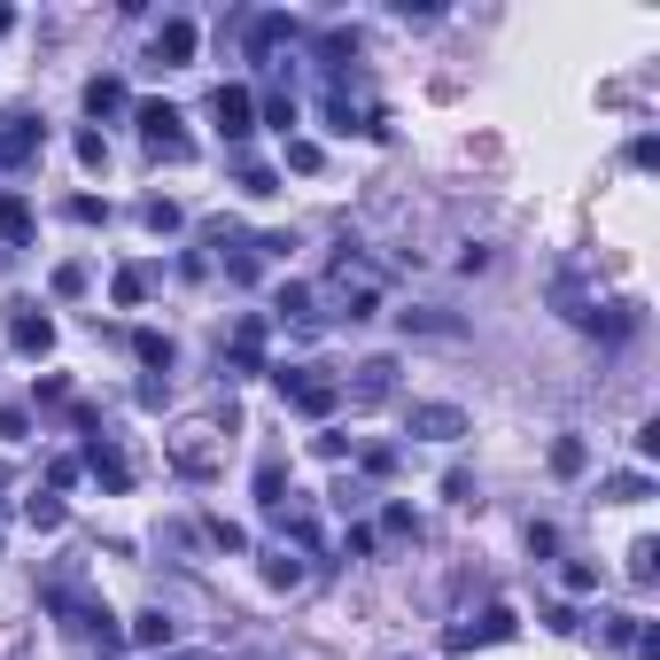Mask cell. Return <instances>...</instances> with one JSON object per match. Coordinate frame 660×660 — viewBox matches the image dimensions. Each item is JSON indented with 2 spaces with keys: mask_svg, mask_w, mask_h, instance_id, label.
<instances>
[{
  "mask_svg": "<svg viewBox=\"0 0 660 660\" xmlns=\"http://www.w3.org/2000/svg\"><path fill=\"white\" fill-rule=\"evenodd\" d=\"M9 343H16L24 358H47V350H55V319H47L39 303H9Z\"/></svg>",
  "mask_w": 660,
  "mask_h": 660,
  "instance_id": "cell-1",
  "label": "cell"
},
{
  "mask_svg": "<svg viewBox=\"0 0 660 660\" xmlns=\"http://www.w3.org/2000/svg\"><path fill=\"white\" fill-rule=\"evenodd\" d=\"M412 436H428V443H459V436H466V412H459V404H412Z\"/></svg>",
  "mask_w": 660,
  "mask_h": 660,
  "instance_id": "cell-6",
  "label": "cell"
},
{
  "mask_svg": "<svg viewBox=\"0 0 660 660\" xmlns=\"http://www.w3.org/2000/svg\"><path fill=\"white\" fill-rule=\"evenodd\" d=\"M32 155H39V125L9 117V125H0V172H24Z\"/></svg>",
  "mask_w": 660,
  "mask_h": 660,
  "instance_id": "cell-8",
  "label": "cell"
},
{
  "mask_svg": "<svg viewBox=\"0 0 660 660\" xmlns=\"http://www.w3.org/2000/svg\"><path fill=\"white\" fill-rule=\"evenodd\" d=\"M273 381H280V396H296V404L311 412V420H326V412H335V404H343V389H335V381H311L303 366H280Z\"/></svg>",
  "mask_w": 660,
  "mask_h": 660,
  "instance_id": "cell-2",
  "label": "cell"
},
{
  "mask_svg": "<svg viewBox=\"0 0 660 660\" xmlns=\"http://www.w3.org/2000/svg\"><path fill=\"white\" fill-rule=\"evenodd\" d=\"M140 218H148V225H155V233H172V225H180V202H148V210H140Z\"/></svg>",
  "mask_w": 660,
  "mask_h": 660,
  "instance_id": "cell-27",
  "label": "cell"
},
{
  "mask_svg": "<svg viewBox=\"0 0 660 660\" xmlns=\"http://www.w3.org/2000/svg\"><path fill=\"white\" fill-rule=\"evenodd\" d=\"M24 521H32L39 536H55V529L70 521V506H62V498H32V506H24Z\"/></svg>",
  "mask_w": 660,
  "mask_h": 660,
  "instance_id": "cell-15",
  "label": "cell"
},
{
  "mask_svg": "<svg viewBox=\"0 0 660 660\" xmlns=\"http://www.w3.org/2000/svg\"><path fill=\"white\" fill-rule=\"evenodd\" d=\"M389 373H396L389 358H366L358 381H350V404H381V396H389Z\"/></svg>",
  "mask_w": 660,
  "mask_h": 660,
  "instance_id": "cell-10",
  "label": "cell"
},
{
  "mask_svg": "<svg viewBox=\"0 0 660 660\" xmlns=\"http://www.w3.org/2000/svg\"><path fill=\"white\" fill-rule=\"evenodd\" d=\"M288 163L296 172H319V140H288Z\"/></svg>",
  "mask_w": 660,
  "mask_h": 660,
  "instance_id": "cell-28",
  "label": "cell"
},
{
  "mask_svg": "<svg viewBox=\"0 0 660 660\" xmlns=\"http://www.w3.org/2000/svg\"><path fill=\"white\" fill-rule=\"evenodd\" d=\"M132 350H140V366H172V343H163L155 326H140V335H132Z\"/></svg>",
  "mask_w": 660,
  "mask_h": 660,
  "instance_id": "cell-20",
  "label": "cell"
},
{
  "mask_svg": "<svg viewBox=\"0 0 660 660\" xmlns=\"http://www.w3.org/2000/svg\"><path fill=\"white\" fill-rule=\"evenodd\" d=\"M195 39H202V32H195L187 16H163V24H155V62H163V70L195 62Z\"/></svg>",
  "mask_w": 660,
  "mask_h": 660,
  "instance_id": "cell-7",
  "label": "cell"
},
{
  "mask_svg": "<svg viewBox=\"0 0 660 660\" xmlns=\"http://www.w3.org/2000/svg\"><path fill=\"white\" fill-rule=\"evenodd\" d=\"M233 358L250 366V373L265 366V326H257V319H250V326H241V335H233Z\"/></svg>",
  "mask_w": 660,
  "mask_h": 660,
  "instance_id": "cell-19",
  "label": "cell"
},
{
  "mask_svg": "<svg viewBox=\"0 0 660 660\" xmlns=\"http://www.w3.org/2000/svg\"><path fill=\"white\" fill-rule=\"evenodd\" d=\"M155 660H187V652H155Z\"/></svg>",
  "mask_w": 660,
  "mask_h": 660,
  "instance_id": "cell-31",
  "label": "cell"
},
{
  "mask_svg": "<svg viewBox=\"0 0 660 660\" xmlns=\"http://www.w3.org/2000/svg\"><path fill=\"white\" fill-rule=\"evenodd\" d=\"M280 489H288V474L265 459V466H257V498H265V506H280Z\"/></svg>",
  "mask_w": 660,
  "mask_h": 660,
  "instance_id": "cell-24",
  "label": "cell"
},
{
  "mask_svg": "<svg viewBox=\"0 0 660 660\" xmlns=\"http://www.w3.org/2000/svg\"><path fill=\"white\" fill-rule=\"evenodd\" d=\"M148 288H155V273H148V265H125V273L109 280V296H117L125 311H132V303H148Z\"/></svg>",
  "mask_w": 660,
  "mask_h": 660,
  "instance_id": "cell-11",
  "label": "cell"
},
{
  "mask_svg": "<svg viewBox=\"0 0 660 660\" xmlns=\"http://www.w3.org/2000/svg\"><path fill=\"white\" fill-rule=\"evenodd\" d=\"M606 498H622V506H637V498H645V474H614V482H606Z\"/></svg>",
  "mask_w": 660,
  "mask_h": 660,
  "instance_id": "cell-25",
  "label": "cell"
},
{
  "mask_svg": "<svg viewBox=\"0 0 660 660\" xmlns=\"http://www.w3.org/2000/svg\"><path fill=\"white\" fill-rule=\"evenodd\" d=\"M559 583H567V591H575V599H583V591H599V567H583V559H575V567H567V575H559Z\"/></svg>",
  "mask_w": 660,
  "mask_h": 660,
  "instance_id": "cell-26",
  "label": "cell"
},
{
  "mask_svg": "<svg viewBox=\"0 0 660 660\" xmlns=\"http://www.w3.org/2000/svg\"><path fill=\"white\" fill-rule=\"evenodd\" d=\"M404 326H420V335H459V319H443V311H404Z\"/></svg>",
  "mask_w": 660,
  "mask_h": 660,
  "instance_id": "cell-22",
  "label": "cell"
},
{
  "mask_svg": "<svg viewBox=\"0 0 660 660\" xmlns=\"http://www.w3.org/2000/svg\"><path fill=\"white\" fill-rule=\"evenodd\" d=\"M210 117H218L225 140H250V132H257V102H250V86H218V94H210Z\"/></svg>",
  "mask_w": 660,
  "mask_h": 660,
  "instance_id": "cell-3",
  "label": "cell"
},
{
  "mask_svg": "<svg viewBox=\"0 0 660 660\" xmlns=\"http://www.w3.org/2000/svg\"><path fill=\"white\" fill-rule=\"evenodd\" d=\"M583 466H591L583 436H559V443H552V474H583Z\"/></svg>",
  "mask_w": 660,
  "mask_h": 660,
  "instance_id": "cell-16",
  "label": "cell"
},
{
  "mask_svg": "<svg viewBox=\"0 0 660 660\" xmlns=\"http://www.w3.org/2000/svg\"><path fill=\"white\" fill-rule=\"evenodd\" d=\"M78 163H86V172H102V163H109V140H102V132H78Z\"/></svg>",
  "mask_w": 660,
  "mask_h": 660,
  "instance_id": "cell-23",
  "label": "cell"
},
{
  "mask_svg": "<svg viewBox=\"0 0 660 660\" xmlns=\"http://www.w3.org/2000/svg\"><path fill=\"white\" fill-rule=\"evenodd\" d=\"M86 474H94V482H102V489H125V482H132V466H125V459H117V451H109V443H102V436H94V443H86Z\"/></svg>",
  "mask_w": 660,
  "mask_h": 660,
  "instance_id": "cell-9",
  "label": "cell"
},
{
  "mask_svg": "<svg viewBox=\"0 0 660 660\" xmlns=\"http://www.w3.org/2000/svg\"><path fill=\"white\" fill-rule=\"evenodd\" d=\"M280 39H296V24H288V16H257V24H250V55H273Z\"/></svg>",
  "mask_w": 660,
  "mask_h": 660,
  "instance_id": "cell-12",
  "label": "cell"
},
{
  "mask_svg": "<svg viewBox=\"0 0 660 660\" xmlns=\"http://www.w3.org/2000/svg\"><path fill=\"white\" fill-rule=\"evenodd\" d=\"M280 319H311V296L303 288H280Z\"/></svg>",
  "mask_w": 660,
  "mask_h": 660,
  "instance_id": "cell-29",
  "label": "cell"
},
{
  "mask_svg": "<svg viewBox=\"0 0 660 660\" xmlns=\"http://www.w3.org/2000/svg\"><path fill=\"white\" fill-rule=\"evenodd\" d=\"M24 428H32V420H24V412H16V404H9V412H0V436H9V443H16Z\"/></svg>",
  "mask_w": 660,
  "mask_h": 660,
  "instance_id": "cell-30",
  "label": "cell"
},
{
  "mask_svg": "<svg viewBox=\"0 0 660 660\" xmlns=\"http://www.w3.org/2000/svg\"><path fill=\"white\" fill-rule=\"evenodd\" d=\"M265 583H273V591H296V583H303V559H296V552H273V559H265Z\"/></svg>",
  "mask_w": 660,
  "mask_h": 660,
  "instance_id": "cell-17",
  "label": "cell"
},
{
  "mask_svg": "<svg viewBox=\"0 0 660 660\" xmlns=\"http://www.w3.org/2000/svg\"><path fill=\"white\" fill-rule=\"evenodd\" d=\"M0 233H9V241H32V202H24V195H0Z\"/></svg>",
  "mask_w": 660,
  "mask_h": 660,
  "instance_id": "cell-13",
  "label": "cell"
},
{
  "mask_svg": "<svg viewBox=\"0 0 660 660\" xmlns=\"http://www.w3.org/2000/svg\"><path fill=\"white\" fill-rule=\"evenodd\" d=\"M86 109L94 117H117L125 109V86H117V78H86Z\"/></svg>",
  "mask_w": 660,
  "mask_h": 660,
  "instance_id": "cell-14",
  "label": "cell"
},
{
  "mask_svg": "<svg viewBox=\"0 0 660 660\" xmlns=\"http://www.w3.org/2000/svg\"><path fill=\"white\" fill-rule=\"evenodd\" d=\"M132 645L163 652V645H172V614H140V622H132Z\"/></svg>",
  "mask_w": 660,
  "mask_h": 660,
  "instance_id": "cell-18",
  "label": "cell"
},
{
  "mask_svg": "<svg viewBox=\"0 0 660 660\" xmlns=\"http://www.w3.org/2000/svg\"><path fill=\"white\" fill-rule=\"evenodd\" d=\"M652 567H660V544H652V536L629 544V575H637V583H652Z\"/></svg>",
  "mask_w": 660,
  "mask_h": 660,
  "instance_id": "cell-21",
  "label": "cell"
},
{
  "mask_svg": "<svg viewBox=\"0 0 660 660\" xmlns=\"http://www.w3.org/2000/svg\"><path fill=\"white\" fill-rule=\"evenodd\" d=\"M513 629H521V622H513V606H489L482 622H466V629H451L443 645H451V652H474V645H506Z\"/></svg>",
  "mask_w": 660,
  "mask_h": 660,
  "instance_id": "cell-4",
  "label": "cell"
},
{
  "mask_svg": "<svg viewBox=\"0 0 660 660\" xmlns=\"http://www.w3.org/2000/svg\"><path fill=\"white\" fill-rule=\"evenodd\" d=\"M132 125H140L163 155H187V132H180V109H172V102H140V117H132Z\"/></svg>",
  "mask_w": 660,
  "mask_h": 660,
  "instance_id": "cell-5",
  "label": "cell"
}]
</instances>
